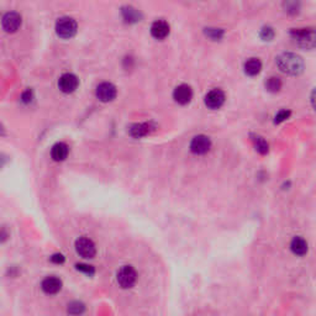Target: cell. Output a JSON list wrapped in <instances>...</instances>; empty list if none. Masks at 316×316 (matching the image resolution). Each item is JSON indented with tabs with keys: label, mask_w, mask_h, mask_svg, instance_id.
<instances>
[{
	"label": "cell",
	"mask_w": 316,
	"mask_h": 316,
	"mask_svg": "<svg viewBox=\"0 0 316 316\" xmlns=\"http://www.w3.org/2000/svg\"><path fill=\"white\" fill-rule=\"evenodd\" d=\"M290 37L300 47H316V31L313 29H293L290 31Z\"/></svg>",
	"instance_id": "obj_2"
},
{
	"label": "cell",
	"mask_w": 316,
	"mask_h": 316,
	"mask_svg": "<svg viewBox=\"0 0 316 316\" xmlns=\"http://www.w3.org/2000/svg\"><path fill=\"white\" fill-rule=\"evenodd\" d=\"M151 34L158 40L165 39L169 34V25L165 20H156L151 26Z\"/></svg>",
	"instance_id": "obj_12"
},
{
	"label": "cell",
	"mask_w": 316,
	"mask_h": 316,
	"mask_svg": "<svg viewBox=\"0 0 316 316\" xmlns=\"http://www.w3.org/2000/svg\"><path fill=\"white\" fill-rule=\"evenodd\" d=\"M56 31L58 36L63 39H69L73 37L77 32V22L74 19L68 18V16H63L58 19L56 22Z\"/></svg>",
	"instance_id": "obj_3"
},
{
	"label": "cell",
	"mask_w": 316,
	"mask_h": 316,
	"mask_svg": "<svg viewBox=\"0 0 316 316\" xmlns=\"http://www.w3.org/2000/svg\"><path fill=\"white\" fill-rule=\"evenodd\" d=\"M1 24H3V29L6 32H15L21 25V16L18 13H15V11L6 13L3 16Z\"/></svg>",
	"instance_id": "obj_10"
},
{
	"label": "cell",
	"mask_w": 316,
	"mask_h": 316,
	"mask_svg": "<svg viewBox=\"0 0 316 316\" xmlns=\"http://www.w3.org/2000/svg\"><path fill=\"white\" fill-rule=\"evenodd\" d=\"M32 99H34V93H32L31 89L25 90V92L22 93V95H21V100H22L25 104H29L30 102H32Z\"/></svg>",
	"instance_id": "obj_27"
},
{
	"label": "cell",
	"mask_w": 316,
	"mask_h": 316,
	"mask_svg": "<svg viewBox=\"0 0 316 316\" xmlns=\"http://www.w3.org/2000/svg\"><path fill=\"white\" fill-rule=\"evenodd\" d=\"M290 116V111L289 110H280L279 112H278L277 115H275V123L279 124V123H283V121L287 120L288 118Z\"/></svg>",
	"instance_id": "obj_26"
},
{
	"label": "cell",
	"mask_w": 316,
	"mask_h": 316,
	"mask_svg": "<svg viewBox=\"0 0 316 316\" xmlns=\"http://www.w3.org/2000/svg\"><path fill=\"white\" fill-rule=\"evenodd\" d=\"M290 250H292L293 253L296 254V256H304V254L308 253L309 245L308 242H306V240H304L300 236H296V237L293 238L292 242H290Z\"/></svg>",
	"instance_id": "obj_15"
},
{
	"label": "cell",
	"mask_w": 316,
	"mask_h": 316,
	"mask_svg": "<svg viewBox=\"0 0 316 316\" xmlns=\"http://www.w3.org/2000/svg\"><path fill=\"white\" fill-rule=\"evenodd\" d=\"M77 269H78L79 272H82V273H84V274H86V275H93L94 274V268H93L92 266H88V264H83V263H81V264H77Z\"/></svg>",
	"instance_id": "obj_24"
},
{
	"label": "cell",
	"mask_w": 316,
	"mask_h": 316,
	"mask_svg": "<svg viewBox=\"0 0 316 316\" xmlns=\"http://www.w3.org/2000/svg\"><path fill=\"white\" fill-rule=\"evenodd\" d=\"M266 88L272 93L279 92L282 88V81L278 77H269L266 82Z\"/></svg>",
	"instance_id": "obj_21"
},
{
	"label": "cell",
	"mask_w": 316,
	"mask_h": 316,
	"mask_svg": "<svg viewBox=\"0 0 316 316\" xmlns=\"http://www.w3.org/2000/svg\"><path fill=\"white\" fill-rule=\"evenodd\" d=\"M58 86L63 93L74 92L78 86V78L72 73H64L58 79Z\"/></svg>",
	"instance_id": "obj_8"
},
{
	"label": "cell",
	"mask_w": 316,
	"mask_h": 316,
	"mask_svg": "<svg viewBox=\"0 0 316 316\" xmlns=\"http://www.w3.org/2000/svg\"><path fill=\"white\" fill-rule=\"evenodd\" d=\"M154 128V126L151 123H142V124H135L130 127V135L135 139H140L144 137L146 135H148L152 130Z\"/></svg>",
	"instance_id": "obj_14"
},
{
	"label": "cell",
	"mask_w": 316,
	"mask_h": 316,
	"mask_svg": "<svg viewBox=\"0 0 316 316\" xmlns=\"http://www.w3.org/2000/svg\"><path fill=\"white\" fill-rule=\"evenodd\" d=\"M41 288L46 294H57L62 288V282L57 277H47L42 280Z\"/></svg>",
	"instance_id": "obj_13"
},
{
	"label": "cell",
	"mask_w": 316,
	"mask_h": 316,
	"mask_svg": "<svg viewBox=\"0 0 316 316\" xmlns=\"http://www.w3.org/2000/svg\"><path fill=\"white\" fill-rule=\"evenodd\" d=\"M173 98L177 103L179 104H188L189 102L193 98V90L189 85L187 84H180L178 85L177 88L174 89V92H173Z\"/></svg>",
	"instance_id": "obj_11"
},
{
	"label": "cell",
	"mask_w": 316,
	"mask_h": 316,
	"mask_svg": "<svg viewBox=\"0 0 316 316\" xmlns=\"http://www.w3.org/2000/svg\"><path fill=\"white\" fill-rule=\"evenodd\" d=\"M123 16L127 22H136L141 18V14L132 6H125L123 8Z\"/></svg>",
	"instance_id": "obj_18"
},
{
	"label": "cell",
	"mask_w": 316,
	"mask_h": 316,
	"mask_svg": "<svg viewBox=\"0 0 316 316\" xmlns=\"http://www.w3.org/2000/svg\"><path fill=\"white\" fill-rule=\"evenodd\" d=\"M84 310H85V306L81 301H72L71 304H68V308H67V311L72 316H81L84 313Z\"/></svg>",
	"instance_id": "obj_20"
},
{
	"label": "cell",
	"mask_w": 316,
	"mask_h": 316,
	"mask_svg": "<svg viewBox=\"0 0 316 316\" xmlns=\"http://www.w3.org/2000/svg\"><path fill=\"white\" fill-rule=\"evenodd\" d=\"M262 69V63L258 58H250L245 62V72L248 76H257Z\"/></svg>",
	"instance_id": "obj_17"
},
{
	"label": "cell",
	"mask_w": 316,
	"mask_h": 316,
	"mask_svg": "<svg viewBox=\"0 0 316 316\" xmlns=\"http://www.w3.org/2000/svg\"><path fill=\"white\" fill-rule=\"evenodd\" d=\"M97 97L102 102H111L114 98L116 97V88L114 84L109 83V82H104L100 83L97 88Z\"/></svg>",
	"instance_id": "obj_7"
},
{
	"label": "cell",
	"mask_w": 316,
	"mask_h": 316,
	"mask_svg": "<svg viewBox=\"0 0 316 316\" xmlns=\"http://www.w3.org/2000/svg\"><path fill=\"white\" fill-rule=\"evenodd\" d=\"M284 6L288 13L290 14H296L300 10V4L295 3V1H288V3L284 4Z\"/></svg>",
	"instance_id": "obj_25"
},
{
	"label": "cell",
	"mask_w": 316,
	"mask_h": 316,
	"mask_svg": "<svg viewBox=\"0 0 316 316\" xmlns=\"http://www.w3.org/2000/svg\"><path fill=\"white\" fill-rule=\"evenodd\" d=\"M261 37L264 41H271L274 37V30L272 27L266 26L261 30Z\"/></svg>",
	"instance_id": "obj_23"
},
{
	"label": "cell",
	"mask_w": 316,
	"mask_h": 316,
	"mask_svg": "<svg viewBox=\"0 0 316 316\" xmlns=\"http://www.w3.org/2000/svg\"><path fill=\"white\" fill-rule=\"evenodd\" d=\"M76 250L79 256L84 258H93L97 253L94 242L88 237H81L76 241Z\"/></svg>",
	"instance_id": "obj_5"
},
{
	"label": "cell",
	"mask_w": 316,
	"mask_h": 316,
	"mask_svg": "<svg viewBox=\"0 0 316 316\" xmlns=\"http://www.w3.org/2000/svg\"><path fill=\"white\" fill-rule=\"evenodd\" d=\"M310 100H311V105H313L314 109L316 110V88H314V90H313V92H311Z\"/></svg>",
	"instance_id": "obj_29"
},
{
	"label": "cell",
	"mask_w": 316,
	"mask_h": 316,
	"mask_svg": "<svg viewBox=\"0 0 316 316\" xmlns=\"http://www.w3.org/2000/svg\"><path fill=\"white\" fill-rule=\"evenodd\" d=\"M277 65L280 71L289 76H299L304 71L303 58L295 53H283L277 58Z\"/></svg>",
	"instance_id": "obj_1"
},
{
	"label": "cell",
	"mask_w": 316,
	"mask_h": 316,
	"mask_svg": "<svg viewBox=\"0 0 316 316\" xmlns=\"http://www.w3.org/2000/svg\"><path fill=\"white\" fill-rule=\"evenodd\" d=\"M252 141H253L254 147H256V149L259 153L264 154L268 152V144H267V141L263 137L258 136V135H252Z\"/></svg>",
	"instance_id": "obj_19"
},
{
	"label": "cell",
	"mask_w": 316,
	"mask_h": 316,
	"mask_svg": "<svg viewBox=\"0 0 316 316\" xmlns=\"http://www.w3.org/2000/svg\"><path fill=\"white\" fill-rule=\"evenodd\" d=\"M225 102V93L221 89H212L205 95V104L210 109H219Z\"/></svg>",
	"instance_id": "obj_9"
},
{
	"label": "cell",
	"mask_w": 316,
	"mask_h": 316,
	"mask_svg": "<svg viewBox=\"0 0 316 316\" xmlns=\"http://www.w3.org/2000/svg\"><path fill=\"white\" fill-rule=\"evenodd\" d=\"M211 147V141L205 135H198L190 142V151L195 154H204Z\"/></svg>",
	"instance_id": "obj_6"
},
{
	"label": "cell",
	"mask_w": 316,
	"mask_h": 316,
	"mask_svg": "<svg viewBox=\"0 0 316 316\" xmlns=\"http://www.w3.org/2000/svg\"><path fill=\"white\" fill-rule=\"evenodd\" d=\"M205 34L211 40H220L224 36V31L221 29H212V27H209V29L205 30Z\"/></svg>",
	"instance_id": "obj_22"
},
{
	"label": "cell",
	"mask_w": 316,
	"mask_h": 316,
	"mask_svg": "<svg viewBox=\"0 0 316 316\" xmlns=\"http://www.w3.org/2000/svg\"><path fill=\"white\" fill-rule=\"evenodd\" d=\"M51 261L53 262V263H57V264H61L64 262V257L62 256V254L57 253V254H53L52 257H51Z\"/></svg>",
	"instance_id": "obj_28"
},
{
	"label": "cell",
	"mask_w": 316,
	"mask_h": 316,
	"mask_svg": "<svg viewBox=\"0 0 316 316\" xmlns=\"http://www.w3.org/2000/svg\"><path fill=\"white\" fill-rule=\"evenodd\" d=\"M68 146L64 142H57L56 145H53L52 149H51V156L55 161L60 162L67 158L68 156Z\"/></svg>",
	"instance_id": "obj_16"
},
{
	"label": "cell",
	"mask_w": 316,
	"mask_h": 316,
	"mask_svg": "<svg viewBox=\"0 0 316 316\" xmlns=\"http://www.w3.org/2000/svg\"><path fill=\"white\" fill-rule=\"evenodd\" d=\"M118 283L120 284L121 288L127 289V288L133 287V284L136 283L137 273L131 266H124L119 269L118 275H116Z\"/></svg>",
	"instance_id": "obj_4"
}]
</instances>
